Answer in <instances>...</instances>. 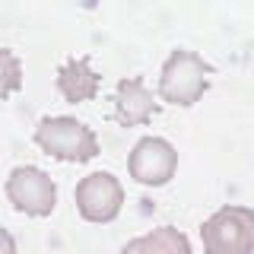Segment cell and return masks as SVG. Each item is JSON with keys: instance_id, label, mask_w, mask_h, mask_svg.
Wrapping results in <instances>:
<instances>
[{"instance_id": "obj_1", "label": "cell", "mask_w": 254, "mask_h": 254, "mask_svg": "<svg viewBox=\"0 0 254 254\" xmlns=\"http://www.w3.org/2000/svg\"><path fill=\"white\" fill-rule=\"evenodd\" d=\"M35 146L61 162H89L99 156V137L89 124L70 115H48L35 124Z\"/></svg>"}, {"instance_id": "obj_2", "label": "cell", "mask_w": 254, "mask_h": 254, "mask_svg": "<svg viewBox=\"0 0 254 254\" xmlns=\"http://www.w3.org/2000/svg\"><path fill=\"white\" fill-rule=\"evenodd\" d=\"M210 73H213V67L197 51L178 48V51H172L162 64L159 95H162V102H169V105L190 108L203 99L206 89H210Z\"/></svg>"}, {"instance_id": "obj_3", "label": "cell", "mask_w": 254, "mask_h": 254, "mask_svg": "<svg viewBox=\"0 0 254 254\" xmlns=\"http://www.w3.org/2000/svg\"><path fill=\"white\" fill-rule=\"evenodd\" d=\"M200 242L206 254H254V210L226 203L203 219Z\"/></svg>"}, {"instance_id": "obj_4", "label": "cell", "mask_w": 254, "mask_h": 254, "mask_svg": "<svg viewBox=\"0 0 254 254\" xmlns=\"http://www.w3.org/2000/svg\"><path fill=\"white\" fill-rule=\"evenodd\" d=\"M6 200L13 203V210L26 213V216H51L58 206V185L45 169L38 165H16L6 178Z\"/></svg>"}, {"instance_id": "obj_5", "label": "cell", "mask_w": 254, "mask_h": 254, "mask_svg": "<svg viewBox=\"0 0 254 254\" xmlns=\"http://www.w3.org/2000/svg\"><path fill=\"white\" fill-rule=\"evenodd\" d=\"M178 172V149L165 137H143L127 156V175L143 188H162Z\"/></svg>"}, {"instance_id": "obj_6", "label": "cell", "mask_w": 254, "mask_h": 254, "mask_svg": "<svg viewBox=\"0 0 254 254\" xmlns=\"http://www.w3.org/2000/svg\"><path fill=\"white\" fill-rule=\"evenodd\" d=\"M73 200L86 222H111L124 206V188L111 172H92L79 178Z\"/></svg>"}, {"instance_id": "obj_7", "label": "cell", "mask_w": 254, "mask_h": 254, "mask_svg": "<svg viewBox=\"0 0 254 254\" xmlns=\"http://www.w3.org/2000/svg\"><path fill=\"white\" fill-rule=\"evenodd\" d=\"M115 121L124 127H137L153 121V115L159 111V102L153 99V92L146 89L143 76H124L115 86Z\"/></svg>"}, {"instance_id": "obj_8", "label": "cell", "mask_w": 254, "mask_h": 254, "mask_svg": "<svg viewBox=\"0 0 254 254\" xmlns=\"http://www.w3.org/2000/svg\"><path fill=\"white\" fill-rule=\"evenodd\" d=\"M54 83H58V92L64 95V102L79 105V102H92L95 95H99L102 76L92 70L89 54H83V58H67L58 67Z\"/></svg>"}, {"instance_id": "obj_9", "label": "cell", "mask_w": 254, "mask_h": 254, "mask_svg": "<svg viewBox=\"0 0 254 254\" xmlns=\"http://www.w3.org/2000/svg\"><path fill=\"white\" fill-rule=\"evenodd\" d=\"M140 254H190V242L181 229L175 226H159L153 232L137 238Z\"/></svg>"}, {"instance_id": "obj_10", "label": "cell", "mask_w": 254, "mask_h": 254, "mask_svg": "<svg viewBox=\"0 0 254 254\" xmlns=\"http://www.w3.org/2000/svg\"><path fill=\"white\" fill-rule=\"evenodd\" d=\"M22 89V61L10 48H0V99Z\"/></svg>"}, {"instance_id": "obj_11", "label": "cell", "mask_w": 254, "mask_h": 254, "mask_svg": "<svg viewBox=\"0 0 254 254\" xmlns=\"http://www.w3.org/2000/svg\"><path fill=\"white\" fill-rule=\"evenodd\" d=\"M0 254H16V238L6 229H0Z\"/></svg>"}, {"instance_id": "obj_12", "label": "cell", "mask_w": 254, "mask_h": 254, "mask_svg": "<svg viewBox=\"0 0 254 254\" xmlns=\"http://www.w3.org/2000/svg\"><path fill=\"white\" fill-rule=\"evenodd\" d=\"M121 254H140V245H137V238H130V242L121 248Z\"/></svg>"}]
</instances>
